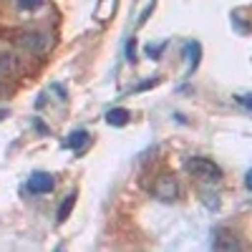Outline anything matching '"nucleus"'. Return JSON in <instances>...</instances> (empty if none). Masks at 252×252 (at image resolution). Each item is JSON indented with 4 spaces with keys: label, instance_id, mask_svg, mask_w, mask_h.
Returning a JSON list of instances; mask_svg holds the SVG:
<instances>
[{
    "label": "nucleus",
    "instance_id": "obj_1",
    "mask_svg": "<svg viewBox=\"0 0 252 252\" xmlns=\"http://www.w3.org/2000/svg\"><path fill=\"white\" fill-rule=\"evenodd\" d=\"M187 172L189 174H194L204 182H220L222 179V169L212 161V159H204V157H194V159H189L187 164Z\"/></svg>",
    "mask_w": 252,
    "mask_h": 252
},
{
    "label": "nucleus",
    "instance_id": "obj_14",
    "mask_svg": "<svg viewBox=\"0 0 252 252\" xmlns=\"http://www.w3.org/2000/svg\"><path fill=\"white\" fill-rule=\"evenodd\" d=\"M0 94H3V89H0Z\"/></svg>",
    "mask_w": 252,
    "mask_h": 252
},
{
    "label": "nucleus",
    "instance_id": "obj_7",
    "mask_svg": "<svg viewBox=\"0 0 252 252\" xmlns=\"http://www.w3.org/2000/svg\"><path fill=\"white\" fill-rule=\"evenodd\" d=\"M129 119H131V114L126 111V109H111L106 114V124L109 126H126V124H129Z\"/></svg>",
    "mask_w": 252,
    "mask_h": 252
},
{
    "label": "nucleus",
    "instance_id": "obj_4",
    "mask_svg": "<svg viewBox=\"0 0 252 252\" xmlns=\"http://www.w3.org/2000/svg\"><path fill=\"white\" fill-rule=\"evenodd\" d=\"M154 194L159 197V199H164V202H172V199H177V194H179V187H177V182L172 179V177H159V182L154 184Z\"/></svg>",
    "mask_w": 252,
    "mask_h": 252
},
{
    "label": "nucleus",
    "instance_id": "obj_11",
    "mask_svg": "<svg viewBox=\"0 0 252 252\" xmlns=\"http://www.w3.org/2000/svg\"><path fill=\"white\" fill-rule=\"evenodd\" d=\"M164 51V43H159V46H149L146 48V53H149V58H159V53Z\"/></svg>",
    "mask_w": 252,
    "mask_h": 252
},
{
    "label": "nucleus",
    "instance_id": "obj_13",
    "mask_svg": "<svg viewBox=\"0 0 252 252\" xmlns=\"http://www.w3.org/2000/svg\"><path fill=\"white\" fill-rule=\"evenodd\" d=\"M5 116H8V111H5V109H0V121H3Z\"/></svg>",
    "mask_w": 252,
    "mask_h": 252
},
{
    "label": "nucleus",
    "instance_id": "obj_2",
    "mask_svg": "<svg viewBox=\"0 0 252 252\" xmlns=\"http://www.w3.org/2000/svg\"><path fill=\"white\" fill-rule=\"evenodd\" d=\"M18 43L31 53H43L48 48V43H51V38L46 33H40V31H26V33L18 35Z\"/></svg>",
    "mask_w": 252,
    "mask_h": 252
},
{
    "label": "nucleus",
    "instance_id": "obj_3",
    "mask_svg": "<svg viewBox=\"0 0 252 252\" xmlns=\"http://www.w3.org/2000/svg\"><path fill=\"white\" fill-rule=\"evenodd\" d=\"M53 174H48V172H33L31 174V179H28V192L31 194H46V192H51L53 189Z\"/></svg>",
    "mask_w": 252,
    "mask_h": 252
},
{
    "label": "nucleus",
    "instance_id": "obj_9",
    "mask_svg": "<svg viewBox=\"0 0 252 252\" xmlns=\"http://www.w3.org/2000/svg\"><path fill=\"white\" fill-rule=\"evenodd\" d=\"M15 66H18V61H15L13 53H0V71H3V73H10Z\"/></svg>",
    "mask_w": 252,
    "mask_h": 252
},
{
    "label": "nucleus",
    "instance_id": "obj_12",
    "mask_svg": "<svg viewBox=\"0 0 252 252\" xmlns=\"http://www.w3.org/2000/svg\"><path fill=\"white\" fill-rule=\"evenodd\" d=\"M189 51H199V46H197V43H192V46H189ZM197 61H199V58L194 56V58H192V68H197ZM192 68H189V71H192Z\"/></svg>",
    "mask_w": 252,
    "mask_h": 252
},
{
    "label": "nucleus",
    "instance_id": "obj_10",
    "mask_svg": "<svg viewBox=\"0 0 252 252\" xmlns=\"http://www.w3.org/2000/svg\"><path fill=\"white\" fill-rule=\"evenodd\" d=\"M46 0H18V8L20 10H38V8H43Z\"/></svg>",
    "mask_w": 252,
    "mask_h": 252
},
{
    "label": "nucleus",
    "instance_id": "obj_6",
    "mask_svg": "<svg viewBox=\"0 0 252 252\" xmlns=\"http://www.w3.org/2000/svg\"><path fill=\"white\" fill-rule=\"evenodd\" d=\"M89 139H91V136H89V131H86V129H76V131H71V134H68V146H71L73 152H81L83 146L89 144Z\"/></svg>",
    "mask_w": 252,
    "mask_h": 252
},
{
    "label": "nucleus",
    "instance_id": "obj_5",
    "mask_svg": "<svg viewBox=\"0 0 252 252\" xmlns=\"http://www.w3.org/2000/svg\"><path fill=\"white\" fill-rule=\"evenodd\" d=\"M212 247H215V250H240L242 245H240L232 235H229L227 229H217L215 237H212Z\"/></svg>",
    "mask_w": 252,
    "mask_h": 252
},
{
    "label": "nucleus",
    "instance_id": "obj_8",
    "mask_svg": "<svg viewBox=\"0 0 252 252\" xmlns=\"http://www.w3.org/2000/svg\"><path fill=\"white\" fill-rule=\"evenodd\" d=\"M73 207H76V194L71 192V194H66V199L61 202V207H58V215H56V220H58V222H66Z\"/></svg>",
    "mask_w": 252,
    "mask_h": 252
}]
</instances>
